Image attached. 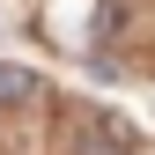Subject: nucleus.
Listing matches in <instances>:
<instances>
[{"mask_svg": "<svg viewBox=\"0 0 155 155\" xmlns=\"http://www.w3.org/2000/svg\"><path fill=\"white\" fill-rule=\"evenodd\" d=\"M89 155H111V148H104V140H89Z\"/></svg>", "mask_w": 155, "mask_h": 155, "instance_id": "f03ea898", "label": "nucleus"}, {"mask_svg": "<svg viewBox=\"0 0 155 155\" xmlns=\"http://www.w3.org/2000/svg\"><path fill=\"white\" fill-rule=\"evenodd\" d=\"M30 89H37V74H30V67L0 59V111H8V104H30Z\"/></svg>", "mask_w": 155, "mask_h": 155, "instance_id": "f257e3e1", "label": "nucleus"}]
</instances>
